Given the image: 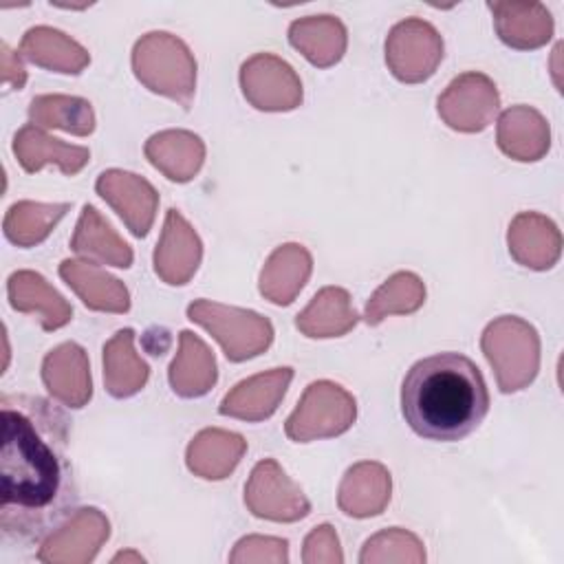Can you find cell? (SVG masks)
Instances as JSON below:
<instances>
[{"instance_id": "6da1fadb", "label": "cell", "mask_w": 564, "mask_h": 564, "mask_svg": "<svg viewBox=\"0 0 564 564\" xmlns=\"http://www.w3.org/2000/svg\"><path fill=\"white\" fill-rule=\"evenodd\" d=\"M405 423L427 441H460L489 412V392L478 366L460 352L419 359L401 383Z\"/></svg>"}, {"instance_id": "7a4b0ae2", "label": "cell", "mask_w": 564, "mask_h": 564, "mask_svg": "<svg viewBox=\"0 0 564 564\" xmlns=\"http://www.w3.org/2000/svg\"><path fill=\"white\" fill-rule=\"evenodd\" d=\"M62 485V465L33 419L20 410H2L0 494L2 507L44 509Z\"/></svg>"}, {"instance_id": "3957f363", "label": "cell", "mask_w": 564, "mask_h": 564, "mask_svg": "<svg viewBox=\"0 0 564 564\" xmlns=\"http://www.w3.org/2000/svg\"><path fill=\"white\" fill-rule=\"evenodd\" d=\"M132 68L145 88L189 108L196 88V62L183 40L165 31L145 33L134 44Z\"/></svg>"}, {"instance_id": "277c9868", "label": "cell", "mask_w": 564, "mask_h": 564, "mask_svg": "<svg viewBox=\"0 0 564 564\" xmlns=\"http://www.w3.org/2000/svg\"><path fill=\"white\" fill-rule=\"evenodd\" d=\"M480 346L502 392H518L538 375L540 337L538 330L522 317L502 315L494 319L485 328Z\"/></svg>"}, {"instance_id": "5b68a950", "label": "cell", "mask_w": 564, "mask_h": 564, "mask_svg": "<svg viewBox=\"0 0 564 564\" xmlns=\"http://www.w3.org/2000/svg\"><path fill=\"white\" fill-rule=\"evenodd\" d=\"M187 317L220 344L229 361L251 359L264 352L273 341L271 322L247 308L196 300L187 306Z\"/></svg>"}, {"instance_id": "8992f818", "label": "cell", "mask_w": 564, "mask_h": 564, "mask_svg": "<svg viewBox=\"0 0 564 564\" xmlns=\"http://www.w3.org/2000/svg\"><path fill=\"white\" fill-rule=\"evenodd\" d=\"M357 416V403L350 392L333 381H313L297 408L284 423V432L295 443L344 434Z\"/></svg>"}, {"instance_id": "52a82bcc", "label": "cell", "mask_w": 564, "mask_h": 564, "mask_svg": "<svg viewBox=\"0 0 564 564\" xmlns=\"http://www.w3.org/2000/svg\"><path fill=\"white\" fill-rule=\"evenodd\" d=\"M443 59L438 31L419 18H408L392 26L386 40V64L405 84H419L434 75Z\"/></svg>"}, {"instance_id": "ba28073f", "label": "cell", "mask_w": 564, "mask_h": 564, "mask_svg": "<svg viewBox=\"0 0 564 564\" xmlns=\"http://www.w3.org/2000/svg\"><path fill=\"white\" fill-rule=\"evenodd\" d=\"M245 505L256 518L273 522H297L311 511L302 489L273 458H264L253 467L245 485Z\"/></svg>"}, {"instance_id": "9c48e42d", "label": "cell", "mask_w": 564, "mask_h": 564, "mask_svg": "<svg viewBox=\"0 0 564 564\" xmlns=\"http://www.w3.org/2000/svg\"><path fill=\"white\" fill-rule=\"evenodd\" d=\"M500 106L496 84L482 73H463L449 82L445 93L438 97L441 119L458 132L485 130Z\"/></svg>"}, {"instance_id": "30bf717a", "label": "cell", "mask_w": 564, "mask_h": 564, "mask_svg": "<svg viewBox=\"0 0 564 564\" xmlns=\"http://www.w3.org/2000/svg\"><path fill=\"white\" fill-rule=\"evenodd\" d=\"M240 86L247 101L267 112L293 110L302 101V82L295 70L271 53L249 57L240 68Z\"/></svg>"}, {"instance_id": "8fae6325", "label": "cell", "mask_w": 564, "mask_h": 564, "mask_svg": "<svg viewBox=\"0 0 564 564\" xmlns=\"http://www.w3.org/2000/svg\"><path fill=\"white\" fill-rule=\"evenodd\" d=\"M110 535V524L99 509H77L40 546L37 557L48 564H86Z\"/></svg>"}, {"instance_id": "7c38bea8", "label": "cell", "mask_w": 564, "mask_h": 564, "mask_svg": "<svg viewBox=\"0 0 564 564\" xmlns=\"http://www.w3.org/2000/svg\"><path fill=\"white\" fill-rule=\"evenodd\" d=\"M95 189L137 238L148 236L159 207V194L152 183L132 172L108 170L99 174Z\"/></svg>"}, {"instance_id": "4fadbf2b", "label": "cell", "mask_w": 564, "mask_h": 564, "mask_svg": "<svg viewBox=\"0 0 564 564\" xmlns=\"http://www.w3.org/2000/svg\"><path fill=\"white\" fill-rule=\"evenodd\" d=\"M203 245L178 209H167L161 240L154 249V271L167 284H185L196 273Z\"/></svg>"}, {"instance_id": "5bb4252c", "label": "cell", "mask_w": 564, "mask_h": 564, "mask_svg": "<svg viewBox=\"0 0 564 564\" xmlns=\"http://www.w3.org/2000/svg\"><path fill=\"white\" fill-rule=\"evenodd\" d=\"M42 381L53 399L68 408H82L93 397L90 366L86 350L66 341L51 350L42 364Z\"/></svg>"}, {"instance_id": "9a60e30c", "label": "cell", "mask_w": 564, "mask_h": 564, "mask_svg": "<svg viewBox=\"0 0 564 564\" xmlns=\"http://www.w3.org/2000/svg\"><path fill=\"white\" fill-rule=\"evenodd\" d=\"M291 379L293 370L289 366L253 375L236 383L234 390L225 394L218 410L223 416H234L242 421L269 419L278 410Z\"/></svg>"}, {"instance_id": "2e32d148", "label": "cell", "mask_w": 564, "mask_h": 564, "mask_svg": "<svg viewBox=\"0 0 564 564\" xmlns=\"http://www.w3.org/2000/svg\"><path fill=\"white\" fill-rule=\"evenodd\" d=\"M507 242L516 262L535 271L551 269L562 251L560 229L551 218L535 212H522L511 220Z\"/></svg>"}, {"instance_id": "e0dca14e", "label": "cell", "mask_w": 564, "mask_h": 564, "mask_svg": "<svg viewBox=\"0 0 564 564\" xmlns=\"http://www.w3.org/2000/svg\"><path fill=\"white\" fill-rule=\"evenodd\" d=\"M13 154L26 172H37L44 165L55 163L66 176H75L90 161L88 148L68 145L55 137H48L35 123H26L15 132Z\"/></svg>"}, {"instance_id": "ac0fdd59", "label": "cell", "mask_w": 564, "mask_h": 564, "mask_svg": "<svg viewBox=\"0 0 564 564\" xmlns=\"http://www.w3.org/2000/svg\"><path fill=\"white\" fill-rule=\"evenodd\" d=\"M498 148L513 161H538L549 152V121L529 106H511L498 119Z\"/></svg>"}, {"instance_id": "d6986e66", "label": "cell", "mask_w": 564, "mask_h": 564, "mask_svg": "<svg viewBox=\"0 0 564 564\" xmlns=\"http://www.w3.org/2000/svg\"><path fill=\"white\" fill-rule=\"evenodd\" d=\"M9 302L20 313L37 315L44 330H57L73 317L70 304L35 271H15L7 280Z\"/></svg>"}, {"instance_id": "ffe728a7", "label": "cell", "mask_w": 564, "mask_h": 564, "mask_svg": "<svg viewBox=\"0 0 564 564\" xmlns=\"http://www.w3.org/2000/svg\"><path fill=\"white\" fill-rule=\"evenodd\" d=\"M390 471L381 463H357L341 478L337 505L352 518L379 516L390 502Z\"/></svg>"}, {"instance_id": "44dd1931", "label": "cell", "mask_w": 564, "mask_h": 564, "mask_svg": "<svg viewBox=\"0 0 564 564\" xmlns=\"http://www.w3.org/2000/svg\"><path fill=\"white\" fill-rule=\"evenodd\" d=\"M145 156L170 181L187 183L203 165L205 145L194 132L163 130L145 141Z\"/></svg>"}, {"instance_id": "7402d4cb", "label": "cell", "mask_w": 564, "mask_h": 564, "mask_svg": "<svg viewBox=\"0 0 564 564\" xmlns=\"http://www.w3.org/2000/svg\"><path fill=\"white\" fill-rule=\"evenodd\" d=\"M500 40L513 48H538L553 35V18L540 2H489Z\"/></svg>"}, {"instance_id": "603a6c76", "label": "cell", "mask_w": 564, "mask_h": 564, "mask_svg": "<svg viewBox=\"0 0 564 564\" xmlns=\"http://www.w3.org/2000/svg\"><path fill=\"white\" fill-rule=\"evenodd\" d=\"M313 269L311 253L295 242L278 247L264 262L260 273V293L278 304L286 306L306 284Z\"/></svg>"}, {"instance_id": "cb8c5ba5", "label": "cell", "mask_w": 564, "mask_h": 564, "mask_svg": "<svg viewBox=\"0 0 564 564\" xmlns=\"http://www.w3.org/2000/svg\"><path fill=\"white\" fill-rule=\"evenodd\" d=\"M59 275L93 311L126 313L130 308V295L123 282L93 262L64 260L59 264Z\"/></svg>"}, {"instance_id": "d4e9b609", "label": "cell", "mask_w": 564, "mask_h": 564, "mask_svg": "<svg viewBox=\"0 0 564 564\" xmlns=\"http://www.w3.org/2000/svg\"><path fill=\"white\" fill-rule=\"evenodd\" d=\"M245 452L247 441L240 434L209 427L192 438L185 460L189 471L196 476L207 480H223L234 471Z\"/></svg>"}, {"instance_id": "484cf974", "label": "cell", "mask_w": 564, "mask_h": 564, "mask_svg": "<svg viewBox=\"0 0 564 564\" xmlns=\"http://www.w3.org/2000/svg\"><path fill=\"white\" fill-rule=\"evenodd\" d=\"M216 359L207 344L192 330H181L178 352L170 366V386L176 394L203 397L216 383Z\"/></svg>"}, {"instance_id": "4316f807", "label": "cell", "mask_w": 564, "mask_h": 564, "mask_svg": "<svg viewBox=\"0 0 564 564\" xmlns=\"http://www.w3.org/2000/svg\"><path fill=\"white\" fill-rule=\"evenodd\" d=\"M20 53L42 68L66 75L82 73L90 62V55L82 44L51 26L29 29L20 42Z\"/></svg>"}, {"instance_id": "83f0119b", "label": "cell", "mask_w": 564, "mask_h": 564, "mask_svg": "<svg viewBox=\"0 0 564 564\" xmlns=\"http://www.w3.org/2000/svg\"><path fill=\"white\" fill-rule=\"evenodd\" d=\"M359 322L350 295L339 286H324L313 295L308 306L297 313L295 326L306 337H341Z\"/></svg>"}, {"instance_id": "f1b7e54d", "label": "cell", "mask_w": 564, "mask_h": 564, "mask_svg": "<svg viewBox=\"0 0 564 564\" xmlns=\"http://www.w3.org/2000/svg\"><path fill=\"white\" fill-rule=\"evenodd\" d=\"M70 249L84 258L128 269L132 264V249L117 236L110 223L93 207L84 205L70 238Z\"/></svg>"}, {"instance_id": "f546056e", "label": "cell", "mask_w": 564, "mask_h": 564, "mask_svg": "<svg viewBox=\"0 0 564 564\" xmlns=\"http://www.w3.org/2000/svg\"><path fill=\"white\" fill-rule=\"evenodd\" d=\"M291 44L315 66L326 68L346 51V29L333 15H308L289 26Z\"/></svg>"}, {"instance_id": "4dcf8cb0", "label": "cell", "mask_w": 564, "mask_h": 564, "mask_svg": "<svg viewBox=\"0 0 564 564\" xmlns=\"http://www.w3.org/2000/svg\"><path fill=\"white\" fill-rule=\"evenodd\" d=\"M132 344L134 330L121 328L104 346V381L106 390L117 399L137 394L150 375L148 364L134 352Z\"/></svg>"}, {"instance_id": "1f68e13d", "label": "cell", "mask_w": 564, "mask_h": 564, "mask_svg": "<svg viewBox=\"0 0 564 564\" xmlns=\"http://www.w3.org/2000/svg\"><path fill=\"white\" fill-rule=\"evenodd\" d=\"M29 119L37 128H57L77 137L95 130V112L88 99L73 95H37L31 99Z\"/></svg>"}, {"instance_id": "d6a6232c", "label": "cell", "mask_w": 564, "mask_h": 564, "mask_svg": "<svg viewBox=\"0 0 564 564\" xmlns=\"http://www.w3.org/2000/svg\"><path fill=\"white\" fill-rule=\"evenodd\" d=\"M70 209L68 203H33L20 200L9 207L2 229L4 236L18 247L40 245L51 229L64 218Z\"/></svg>"}, {"instance_id": "836d02e7", "label": "cell", "mask_w": 564, "mask_h": 564, "mask_svg": "<svg viewBox=\"0 0 564 564\" xmlns=\"http://www.w3.org/2000/svg\"><path fill=\"white\" fill-rule=\"evenodd\" d=\"M425 302V286L419 275L410 271H399L390 275L368 300L364 319L370 326H377L388 315H408L421 308Z\"/></svg>"}, {"instance_id": "e575fe53", "label": "cell", "mask_w": 564, "mask_h": 564, "mask_svg": "<svg viewBox=\"0 0 564 564\" xmlns=\"http://www.w3.org/2000/svg\"><path fill=\"white\" fill-rule=\"evenodd\" d=\"M425 551L421 540L399 527L386 529L377 535H372L359 555L361 564H375V562H423Z\"/></svg>"}, {"instance_id": "d590c367", "label": "cell", "mask_w": 564, "mask_h": 564, "mask_svg": "<svg viewBox=\"0 0 564 564\" xmlns=\"http://www.w3.org/2000/svg\"><path fill=\"white\" fill-rule=\"evenodd\" d=\"M289 560V542L280 538H262V535H249L242 538L234 553L229 555V562H286Z\"/></svg>"}, {"instance_id": "8d00e7d4", "label": "cell", "mask_w": 564, "mask_h": 564, "mask_svg": "<svg viewBox=\"0 0 564 564\" xmlns=\"http://www.w3.org/2000/svg\"><path fill=\"white\" fill-rule=\"evenodd\" d=\"M302 560L306 564H317V562L341 564L344 562V553L339 549L337 533H335V529L330 524H319V527H315L306 535Z\"/></svg>"}, {"instance_id": "74e56055", "label": "cell", "mask_w": 564, "mask_h": 564, "mask_svg": "<svg viewBox=\"0 0 564 564\" xmlns=\"http://www.w3.org/2000/svg\"><path fill=\"white\" fill-rule=\"evenodd\" d=\"M0 68H2V84L11 88H22L26 82V70L18 57L4 42L0 44Z\"/></svg>"}, {"instance_id": "f35d334b", "label": "cell", "mask_w": 564, "mask_h": 564, "mask_svg": "<svg viewBox=\"0 0 564 564\" xmlns=\"http://www.w3.org/2000/svg\"><path fill=\"white\" fill-rule=\"evenodd\" d=\"M119 560H134V562H143V557L141 555H137V553H119V555H115L112 557V562H119Z\"/></svg>"}]
</instances>
